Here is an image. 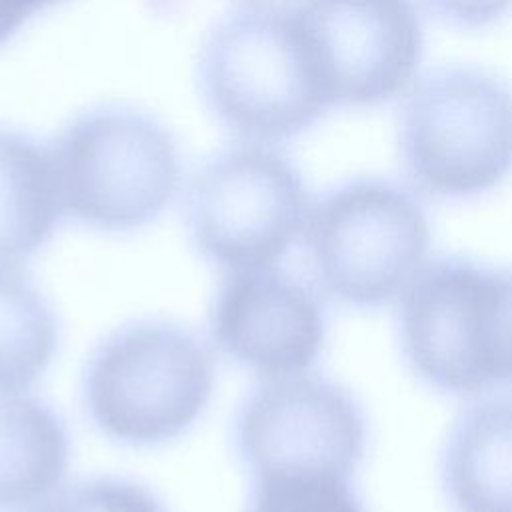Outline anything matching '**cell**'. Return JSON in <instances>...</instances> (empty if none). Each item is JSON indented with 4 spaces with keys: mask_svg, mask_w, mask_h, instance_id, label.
<instances>
[{
    "mask_svg": "<svg viewBox=\"0 0 512 512\" xmlns=\"http://www.w3.org/2000/svg\"><path fill=\"white\" fill-rule=\"evenodd\" d=\"M196 82L236 140L280 146L334 108L288 2L250 0L222 16L200 46Z\"/></svg>",
    "mask_w": 512,
    "mask_h": 512,
    "instance_id": "cell-1",
    "label": "cell"
},
{
    "mask_svg": "<svg viewBox=\"0 0 512 512\" xmlns=\"http://www.w3.org/2000/svg\"><path fill=\"white\" fill-rule=\"evenodd\" d=\"M398 344L410 372L448 396L512 388V268L440 256L400 296Z\"/></svg>",
    "mask_w": 512,
    "mask_h": 512,
    "instance_id": "cell-2",
    "label": "cell"
},
{
    "mask_svg": "<svg viewBox=\"0 0 512 512\" xmlns=\"http://www.w3.org/2000/svg\"><path fill=\"white\" fill-rule=\"evenodd\" d=\"M396 150L420 196L492 192L512 174V88L472 64L422 70L398 98Z\"/></svg>",
    "mask_w": 512,
    "mask_h": 512,
    "instance_id": "cell-3",
    "label": "cell"
},
{
    "mask_svg": "<svg viewBox=\"0 0 512 512\" xmlns=\"http://www.w3.org/2000/svg\"><path fill=\"white\" fill-rule=\"evenodd\" d=\"M304 242L322 290L368 310L400 300L426 266L432 228L416 190L364 174L312 200Z\"/></svg>",
    "mask_w": 512,
    "mask_h": 512,
    "instance_id": "cell-4",
    "label": "cell"
},
{
    "mask_svg": "<svg viewBox=\"0 0 512 512\" xmlns=\"http://www.w3.org/2000/svg\"><path fill=\"white\" fill-rule=\"evenodd\" d=\"M62 208L104 232L154 222L182 182L174 134L128 104H98L72 116L50 146Z\"/></svg>",
    "mask_w": 512,
    "mask_h": 512,
    "instance_id": "cell-5",
    "label": "cell"
},
{
    "mask_svg": "<svg viewBox=\"0 0 512 512\" xmlns=\"http://www.w3.org/2000/svg\"><path fill=\"white\" fill-rule=\"evenodd\" d=\"M214 390L206 346L168 320H136L110 332L90 354L82 400L94 426L130 446H156L184 434Z\"/></svg>",
    "mask_w": 512,
    "mask_h": 512,
    "instance_id": "cell-6",
    "label": "cell"
},
{
    "mask_svg": "<svg viewBox=\"0 0 512 512\" xmlns=\"http://www.w3.org/2000/svg\"><path fill=\"white\" fill-rule=\"evenodd\" d=\"M310 204L300 170L276 144L234 140L190 176L184 216L200 256L234 272L282 260L304 236Z\"/></svg>",
    "mask_w": 512,
    "mask_h": 512,
    "instance_id": "cell-7",
    "label": "cell"
},
{
    "mask_svg": "<svg viewBox=\"0 0 512 512\" xmlns=\"http://www.w3.org/2000/svg\"><path fill=\"white\" fill-rule=\"evenodd\" d=\"M234 448L252 478H352L366 456L368 420L334 380L308 372L270 378L238 406Z\"/></svg>",
    "mask_w": 512,
    "mask_h": 512,
    "instance_id": "cell-8",
    "label": "cell"
},
{
    "mask_svg": "<svg viewBox=\"0 0 512 512\" xmlns=\"http://www.w3.org/2000/svg\"><path fill=\"white\" fill-rule=\"evenodd\" d=\"M334 108L398 100L422 72L416 0H286Z\"/></svg>",
    "mask_w": 512,
    "mask_h": 512,
    "instance_id": "cell-9",
    "label": "cell"
},
{
    "mask_svg": "<svg viewBox=\"0 0 512 512\" xmlns=\"http://www.w3.org/2000/svg\"><path fill=\"white\" fill-rule=\"evenodd\" d=\"M214 344L258 376L308 372L322 356L328 316L318 292L274 266L234 270L220 282L210 306Z\"/></svg>",
    "mask_w": 512,
    "mask_h": 512,
    "instance_id": "cell-10",
    "label": "cell"
},
{
    "mask_svg": "<svg viewBox=\"0 0 512 512\" xmlns=\"http://www.w3.org/2000/svg\"><path fill=\"white\" fill-rule=\"evenodd\" d=\"M440 484L454 512H512V398H484L452 422Z\"/></svg>",
    "mask_w": 512,
    "mask_h": 512,
    "instance_id": "cell-11",
    "label": "cell"
},
{
    "mask_svg": "<svg viewBox=\"0 0 512 512\" xmlns=\"http://www.w3.org/2000/svg\"><path fill=\"white\" fill-rule=\"evenodd\" d=\"M68 462L62 418L26 390L0 388V508H30L50 498Z\"/></svg>",
    "mask_w": 512,
    "mask_h": 512,
    "instance_id": "cell-12",
    "label": "cell"
},
{
    "mask_svg": "<svg viewBox=\"0 0 512 512\" xmlns=\"http://www.w3.org/2000/svg\"><path fill=\"white\" fill-rule=\"evenodd\" d=\"M62 198L50 146L0 126V262H22L54 234Z\"/></svg>",
    "mask_w": 512,
    "mask_h": 512,
    "instance_id": "cell-13",
    "label": "cell"
},
{
    "mask_svg": "<svg viewBox=\"0 0 512 512\" xmlns=\"http://www.w3.org/2000/svg\"><path fill=\"white\" fill-rule=\"evenodd\" d=\"M58 340L50 300L18 262H0V388L32 386L48 370Z\"/></svg>",
    "mask_w": 512,
    "mask_h": 512,
    "instance_id": "cell-14",
    "label": "cell"
},
{
    "mask_svg": "<svg viewBox=\"0 0 512 512\" xmlns=\"http://www.w3.org/2000/svg\"><path fill=\"white\" fill-rule=\"evenodd\" d=\"M246 512H368L350 478L260 476L252 478Z\"/></svg>",
    "mask_w": 512,
    "mask_h": 512,
    "instance_id": "cell-15",
    "label": "cell"
},
{
    "mask_svg": "<svg viewBox=\"0 0 512 512\" xmlns=\"http://www.w3.org/2000/svg\"><path fill=\"white\" fill-rule=\"evenodd\" d=\"M50 498L60 512H166L150 490L114 476L76 482Z\"/></svg>",
    "mask_w": 512,
    "mask_h": 512,
    "instance_id": "cell-16",
    "label": "cell"
},
{
    "mask_svg": "<svg viewBox=\"0 0 512 512\" xmlns=\"http://www.w3.org/2000/svg\"><path fill=\"white\" fill-rule=\"evenodd\" d=\"M436 22L456 30H484L512 12V0H416Z\"/></svg>",
    "mask_w": 512,
    "mask_h": 512,
    "instance_id": "cell-17",
    "label": "cell"
},
{
    "mask_svg": "<svg viewBox=\"0 0 512 512\" xmlns=\"http://www.w3.org/2000/svg\"><path fill=\"white\" fill-rule=\"evenodd\" d=\"M62 0H0V46L6 44L34 14Z\"/></svg>",
    "mask_w": 512,
    "mask_h": 512,
    "instance_id": "cell-18",
    "label": "cell"
},
{
    "mask_svg": "<svg viewBox=\"0 0 512 512\" xmlns=\"http://www.w3.org/2000/svg\"><path fill=\"white\" fill-rule=\"evenodd\" d=\"M26 512H60V510L56 508V504L52 502V498H46L44 502L30 506Z\"/></svg>",
    "mask_w": 512,
    "mask_h": 512,
    "instance_id": "cell-19",
    "label": "cell"
}]
</instances>
